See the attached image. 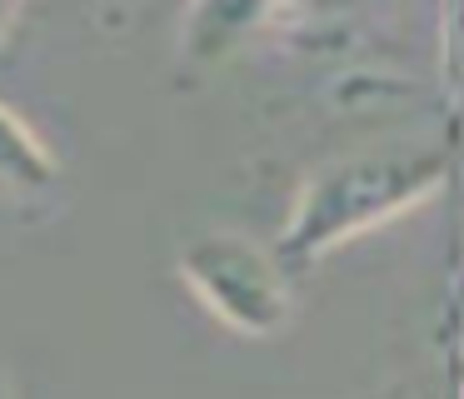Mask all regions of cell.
Instances as JSON below:
<instances>
[{
	"instance_id": "cell-1",
	"label": "cell",
	"mask_w": 464,
	"mask_h": 399,
	"mask_svg": "<svg viewBox=\"0 0 464 399\" xmlns=\"http://www.w3.org/2000/svg\"><path fill=\"white\" fill-rule=\"evenodd\" d=\"M444 175H450V160L434 145H390L340 160L300 190L280 239H275V259L285 269L314 265L334 245L414 209L424 195L444 185Z\"/></svg>"
},
{
	"instance_id": "cell-2",
	"label": "cell",
	"mask_w": 464,
	"mask_h": 399,
	"mask_svg": "<svg viewBox=\"0 0 464 399\" xmlns=\"http://www.w3.org/2000/svg\"><path fill=\"white\" fill-rule=\"evenodd\" d=\"M175 265L190 295L235 335L270 339L290 325V269L275 259V249H260L250 235H235V229L195 235Z\"/></svg>"
},
{
	"instance_id": "cell-3",
	"label": "cell",
	"mask_w": 464,
	"mask_h": 399,
	"mask_svg": "<svg viewBox=\"0 0 464 399\" xmlns=\"http://www.w3.org/2000/svg\"><path fill=\"white\" fill-rule=\"evenodd\" d=\"M55 180H61V165L45 150V140L11 105H0V185L35 195V190H51Z\"/></svg>"
},
{
	"instance_id": "cell-4",
	"label": "cell",
	"mask_w": 464,
	"mask_h": 399,
	"mask_svg": "<svg viewBox=\"0 0 464 399\" xmlns=\"http://www.w3.org/2000/svg\"><path fill=\"white\" fill-rule=\"evenodd\" d=\"M11 20H15V10H11V5H0V35H5V25H11Z\"/></svg>"
},
{
	"instance_id": "cell-5",
	"label": "cell",
	"mask_w": 464,
	"mask_h": 399,
	"mask_svg": "<svg viewBox=\"0 0 464 399\" xmlns=\"http://www.w3.org/2000/svg\"><path fill=\"white\" fill-rule=\"evenodd\" d=\"M0 399H11V384H5V365H0Z\"/></svg>"
}]
</instances>
